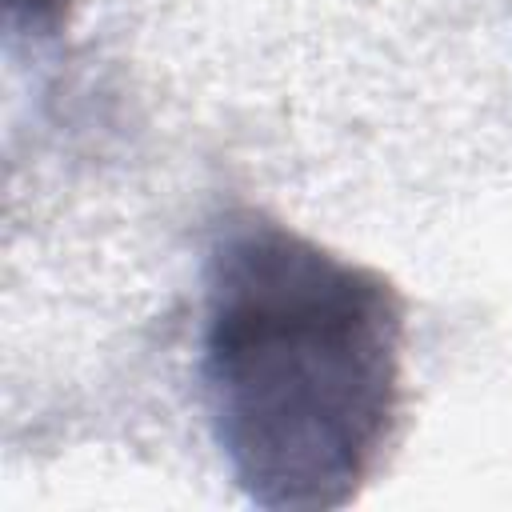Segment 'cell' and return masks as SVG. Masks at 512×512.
Wrapping results in <instances>:
<instances>
[{"instance_id":"obj_1","label":"cell","mask_w":512,"mask_h":512,"mask_svg":"<svg viewBox=\"0 0 512 512\" xmlns=\"http://www.w3.org/2000/svg\"><path fill=\"white\" fill-rule=\"evenodd\" d=\"M396 288L316 240L244 216L204 288V396L232 476L264 508H336L376 468L400 408Z\"/></svg>"},{"instance_id":"obj_2","label":"cell","mask_w":512,"mask_h":512,"mask_svg":"<svg viewBox=\"0 0 512 512\" xmlns=\"http://www.w3.org/2000/svg\"><path fill=\"white\" fill-rule=\"evenodd\" d=\"M8 8L28 28H56L68 12V0H8Z\"/></svg>"}]
</instances>
